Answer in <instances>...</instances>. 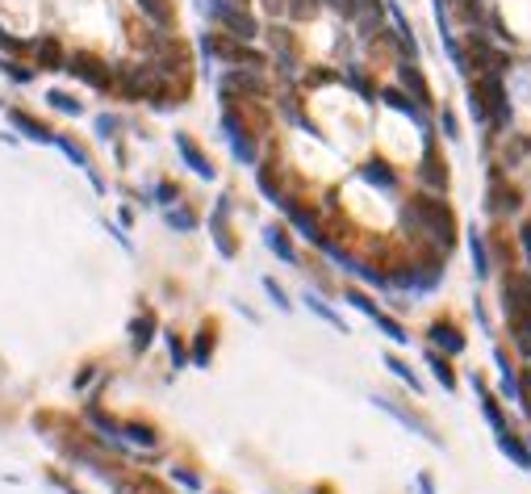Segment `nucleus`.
Instances as JSON below:
<instances>
[{"label": "nucleus", "instance_id": "obj_1", "mask_svg": "<svg viewBox=\"0 0 531 494\" xmlns=\"http://www.w3.org/2000/svg\"><path fill=\"white\" fill-rule=\"evenodd\" d=\"M414 214L423 218V226L431 231V239L440 243L443 252L457 243V226H452V210L443 206V201H435V197H418L414 201Z\"/></svg>", "mask_w": 531, "mask_h": 494}, {"label": "nucleus", "instance_id": "obj_2", "mask_svg": "<svg viewBox=\"0 0 531 494\" xmlns=\"http://www.w3.org/2000/svg\"><path fill=\"white\" fill-rule=\"evenodd\" d=\"M209 13L222 21V30L230 34V38H238V43H251L255 34H260V26H255V17L247 13V9H238V4H209Z\"/></svg>", "mask_w": 531, "mask_h": 494}, {"label": "nucleus", "instance_id": "obj_3", "mask_svg": "<svg viewBox=\"0 0 531 494\" xmlns=\"http://www.w3.org/2000/svg\"><path fill=\"white\" fill-rule=\"evenodd\" d=\"M440 281H443L440 264H427V269H406V272H398V277H389V285H402V289H414V294H418V289L427 294V289H435Z\"/></svg>", "mask_w": 531, "mask_h": 494}, {"label": "nucleus", "instance_id": "obj_4", "mask_svg": "<svg viewBox=\"0 0 531 494\" xmlns=\"http://www.w3.org/2000/svg\"><path fill=\"white\" fill-rule=\"evenodd\" d=\"M222 130H226V143L235 147L238 160H243V164H255V147L247 143V130H243V122L235 118V109H226V114H222Z\"/></svg>", "mask_w": 531, "mask_h": 494}, {"label": "nucleus", "instance_id": "obj_5", "mask_svg": "<svg viewBox=\"0 0 531 494\" xmlns=\"http://www.w3.org/2000/svg\"><path fill=\"white\" fill-rule=\"evenodd\" d=\"M67 72H75L80 80H89L92 89H109V72H105V63L92 59V55H72V59H67Z\"/></svg>", "mask_w": 531, "mask_h": 494}, {"label": "nucleus", "instance_id": "obj_6", "mask_svg": "<svg viewBox=\"0 0 531 494\" xmlns=\"http://www.w3.org/2000/svg\"><path fill=\"white\" fill-rule=\"evenodd\" d=\"M281 210H285V218H289V223H293L297 231H301V239H306V243H314V247H318V243H323V235H318V223H314V214L297 210L293 201H285Z\"/></svg>", "mask_w": 531, "mask_h": 494}, {"label": "nucleus", "instance_id": "obj_7", "mask_svg": "<svg viewBox=\"0 0 531 494\" xmlns=\"http://www.w3.org/2000/svg\"><path fill=\"white\" fill-rule=\"evenodd\" d=\"M176 147H180V155H184V164L197 172V176H206V180H214V168H209V160L201 155V147L192 143L189 135H176Z\"/></svg>", "mask_w": 531, "mask_h": 494}, {"label": "nucleus", "instance_id": "obj_8", "mask_svg": "<svg viewBox=\"0 0 531 494\" xmlns=\"http://www.w3.org/2000/svg\"><path fill=\"white\" fill-rule=\"evenodd\" d=\"M431 344L457 357V352H465V335H460L457 327H448V323H435V327H431Z\"/></svg>", "mask_w": 531, "mask_h": 494}, {"label": "nucleus", "instance_id": "obj_9", "mask_svg": "<svg viewBox=\"0 0 531 494\" xmlns=\"http://www.w3.org/2000/svg\"><path fill=\"white\" fill-rule=\"evenodd\" d=\"M498 449L506 452V457H511L519 469H531V449L523 444V440H515L511 432H498Z\"/></svg>", "mask_w": 531, "mask_h": 494}, {"label": "nucleus", "instance_id": "obj_10", "mask_svg": "<svg viewBox=\"0 0 531 494\" xmlns=\"http://www.w3.org/2000/svg\"><path fill=\"white\" fill-rule=\"evenodd\" d=\"M372 403L381 406V411H389V415H394V420H398V423H406V427H410V432H423V435H427V440H431V444H440V440H435V435H431L427 427H423V423L414 420L410 411H402V406L394 403V398H372Z\"/></svg>", "mask_w": 531, "mask_h": 494}, {"label": "nucleus", "instance_id": "obj_11", "mask_svg": "<svg viewBox=\"0 0 531 494\" xmlns=\"http://www.w3.org/2000/svg\"><path fill=\"white\" fill-rule=\"evenodd\" d=\"M9 122H13V126H21V130H26L30 138H38V143H51V138H55V135H51V130L43 126V122H34L30 114H21V109H9Z\"/></svg>", "mask_w": 531, "mask_h": 494}, {"label": "nucleus", "instance_id": "obj_12", "mask_svg": "<svg viewBox=\"0 0 531 494\" xmlns=\"http://www.w3.org/2000/svg\"><path fill=\"white\" fill-rule=\"evenodd\" d=\"M472 389L481 394V415H486V420L494 423V432H506V420H502V406H498V403H494V398H489V394H486V386H481V381H472Z\"/></svg>", "mask_w": 531, "mask_h": 494}, {"label": "nucleus", "instance_id": "obj_13", "mask_svg": "<svg viewBox=\"0 0 531 494\" xmlns=\"http://www.w3.org/2000/svg\"><path fill=\"white\" fill-rule=\"evenodd\" d=\"M398 75H402V84H406V89H410L414 97H418V101H427V80L418 75V67H414L410 59H406V63L398 67Z\"/></svg>", "mask_w": 531, "mask_h": 494}, {"label": "nucleus", "instance_id": "obj_14", "mask_svg": "<svg viewBox=\"0 0 531 494\" xmlns=\"http://www.w3.org/2000/svg\"><path fill=\"white\" fill-rule=\"evenodd\" d=\"M138 9H143L155 26H163V30L172 26V4H168V0H138Z\"/></svg>", "mask_w": 531, "mask_h": 494}, {"label": "nucleus", "instance_id": "obj_15", "mask_svg": "<svg viewBox=\"0 0 531 494\" xmlns=\"http://www.w3.org/2000/svg\"><path fill=\"white\" fill-rule=\"evenodd\" d=\"M264 243H268V247H272V252H277V255H281L285 264H297L293 243H285V235H281V231H277V226H268V231H264Z\"/></svg>", "mask_w": 531, "mask_h": 494}, {"label": "nucleus", "instance_id": "obj_16", "mask_svg": "<svg viewBox=\"0 0 531 494\" xmlns=\"http://www.w3.org/2000/svg\"><path fill=\"white\" fill-rule=\"evenodd\" d=\"M360 176L372 180L377 189H394V184H398V176H394V168H385V164H364V168H360Z\"/></svg>", "mask_w": 531, "mask_h": 494}, {"label": "nucleus", "instance_id": "obj_17", "mask_svg": "<svg viewBox=\"0 0 531 494\" xmlns=\"http://www.w3.org/2000/svg\"><path fill=\"white\" fill-rule=\"evenodd\" d=\"M385 369H389V373H394V377H402V381H406V386H410L414 394H423V381L414 377V369H410V365H406V360H398V357H385Z\"/></svg>", "mask_w": 531, "mask_h": 494}, {"label": "nucleus", "instance_id": "obj_18", "mask_svg": "<svg viewBox=\"0 0 531 494\" xmlns=\"http://www.w3.org/2000/svg\"><path fill=\"white\" fill-rule=\"evenodd\" d=\"M306 306H310V310H314L318 318H323V323H331L335 331H347V323H343V318L335 315L331 306H323V298H318V294H306Z\"/></svg>", "mask_w": 531, "mask_h": 494}, {"label": "nucleus", "instance_id": "obj_19", "mask_svg": "<svg viewBox=\"0 0 531 494\" xmlns=\"http://www.w3.org/2000/svg\"><path fill=\"white\" fill-rule=\"evenodd\" d=\"M469 252H472V272L477 277H489V260H486V243L477 231H469Z\"/></svg>", "mask_w": 531, "mask_h": 494}, {"label": "nucleus", "instance_id": "obj_20", "mask_svg": "<svg viewBox=\"0 0 531 494\" xmlns=\"http://www.w3.org/2000/svg\"><path fill=\"white\" fill-rule=\"evenodd\" d=\"M38 59H43V67H51V72H55V67H63V51H59V43H55V38H43V43H38Z\"/></svg>", "mask_w": 531, "mask_h": 494}, {"label": "nucleus", "instance_id": "obj_21", "mask_svg": "<svg viewBox=\"0 0 531 494\" xmlns=\"http://www.w3.org/2000/svg\"><path fill=\"white\" fill-rule=\"evenodd\" d=\"M431 373H435V381H440L443 389H457V373L448 369V360H443L440 352H431Z\"/></svg>", "mask_w": 531, "mask_h": 494}, {"label": "nucleus", "instance_id": "obj_22", "mask_svg": "<svg viewBox=\"0 0 531 494\" xmlns=\"http://www.w3.org/2000/svg\"><path fill=\"white\" fill-rule=\"evenodd\" d=\"M418 176L427 180L431 189H443V184H448V176H443V164L431 155V151H427V168H418Z\"/></svg>", "mask_w": 531, "mask_h": 494}, {"label": "nucleus", "instance_id": "obj_23", "mask_svg": "<svg viewBox=\"0 0 531 494\" xmlns=\"http://www.w3.org/2000/svg\"><path fill=\"white\" fill-rule=\"evenodd\" d=\"M372 323H377V327H381L385 335L394 340V344H406V340H410V335L402 331V323H394V318H389V315H377V318H372Z\"/></svg>", "mask_w": 531, "mask_h": 494}, {"label": "nucleus", "instance_id": "obj_24", "mask_svg": "<svg viewBox=\"0 0 531 494\" xmlns=\"http://www.w3.org/2000/svg\"><path fill=\"white\" fill-rule=\"evenodd\" d=\"M46 101H51L55 109H63V114H72V118H75V114H84V109H80V101H75L72 92H51Z\"/></svg>", "mask_w": 531, "mask_h": 494}, {"label": "nucleus", "instance_id": "obj_25", "mask_svg": "<svg viewBox=\"0 0 531 494\" xmlns=\"http://www.w3.org/2000/svg\"><path fill=\"white\" fill-rule=\"evenodd\" d=\"M314 9H318V0H289V17H297V21L314 17Z\"/></svg>", "mask_w": 531, "mask_h": 494}, {"label": "nucleus", "instance_id": "obj_26", "mask_svg": "<svg viewBox=\"0 0 531 494\" xmlns=\"http://www.w3.org/2000/svg\"><path fill=\"white\" fill-rule=\"evenodd\" d=\"M168 223L176 226V231H192L197 218H192V210H172V214H168Z\"/></svg>", "mask_w": 531, "mask_h": 494}, {"label": "nucleus", "instance_id": "obj_27", "mask_svg": "<svg viewBox=\"0 0 531 494\" xmlns=\"http://www.w3.org/2000/svg\"><path fill=\"white\" fill-rule=\"evenodd\" d=\"M151 327H155L151 318H138V323H134V344H138V348L151 344Z\"/></svg>", "mask_w": 531, "mask_h": 494}, {"label": "nucleus", "instance_id": "obj_28", "mask_svg": "<svg viewBox=\"0 0 531 494\" xmlns=\"http://www.w3.org/2000/svg\"><path fill=\"white\" fill-rule=\"evenodd\" d=\"M440 126H443V138H460V126H457V114H452V109L440 114Z\"/></svg>", "mask_w": 531, "mask_h": 494}, {"label": "nucleus", "instance_id": "obj_29", "mask_svg": "<svg viewBox=\"0 0 531 494\" xmlns=\"http://www.w3.org/2000/svg\"><path fill=\"white\" fill-rule=\"evenodd\" d=\"M4 72H9V80H17V84H30L34 72L30 67H21V63H4Z\"/></svg>", "mask_w": 531, "mask_h": 494}, {"label": "nucleus", "instance_id": "obj_30", "mask_svg": "<svg viewBox=\"0 0 531 494\" xmlns=\"http://www.w3.org/2000/svg\"><path fill=\"white\" fill-rule=\"evenodd\" d=\"M264 289L272 294V302H277L281 310H289V298H285V289H281V285H277V281H264Z\"/></svg>", "mask_w": 531, "mask_h": 494}, {"label": "nucleus", "instance_id": "obj_31", "mask_svg": "<svg viewBox=\"0 0 531 494\" xmlns=\"http://www.w3.org/2000/svg\"><path fill=\"white\" fill-rule=\"evenodd\" d=\"M126 432H130L134 440H138V444H147V449H151V444H155V432H151V427H134V423H130Z\"/></svg>", "mask_w": 531, "mask_h": 494}, {"label": "nucleus", "instance_id": "obj_32", "mask_svg": "<svg viewBox=\"0 0 531 494\" xmlns=\"http://www.w3.org/2000/svg\"><path fill=\"white\" fill-rule=\"evenodd\" d=\"M97 130H101L105 138H113V130H118V118H97Z\"/></svg>", "mask_w": 531, "mask_h": 494}, {"label": "nucleus", "instance_id": "obj_33", "mask_svg": "<svg viewBox=\"0 0 531 494\" xmlns=\"http://www.w3.org/2000/svg\"><path fill=\"white\" fill-rule=\"evenodd\" d=\"M209 360V340H197V365H206Z\"/></svg>", "mask_w": 531, "mask_h": 494}, {"label": "nucleus", "instance_id": "obj_34", "mask_svg": "<svg viewBox=\"0 0 531 494\" xmlns=\"http://www.w3.org/2000/svg\"><path fill=\"white\" fill-rule=\"evenodd\" d=\"M0 46H4V51H21V43H17V38H9L4 30H0Z\"/></svg>", "mask_w": 531, "mask_h": 494}, {"label": "nucleus", "instance_id": "obj_35", "mask_svg": "<svg viewBox=\"0 0 531 494\" xmlns=\"http://www.w3.org/2000/svg\"><path fill=\"white\" fill-rule=\"evenodd\" d=\"M418 490H423V494H435V482H431V478H418Z\"/></svg>", "mask_w": 531, "mask_h": 494}, {"label": "nucleus", "instance_id": "obj_36", "mask_svg": "<svg viewBox=\"0 0 531 494\" xmlns=\"http://www.w3.org/2000/svg\"><path fill=\"white\" fill-rule=\"evenodd\" d=\"M264 9L268 13H281V0H264Z\"/></svg>", "mask_w": 531, "mask_h": 494}, {"label": "nucleus", "instance_id": "obj_37", "mask_svg": "<svg viewBox=\"0 0 531 494\" xmlns=\"http://www.w3.org/2000/svg\"><path fill=\"white\" fill-rule=\"evenodd\" d=\"M523 243H527V255H531V226H527V235H523Z\"/></svg>", "mask_w": 531, "mask_h": 494}]
</instances>
